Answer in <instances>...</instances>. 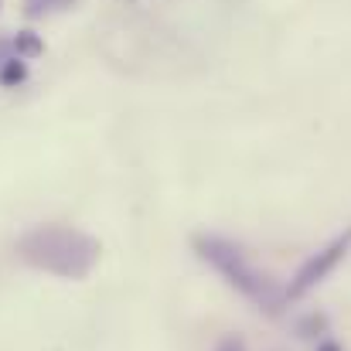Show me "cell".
<instances>
[{"label": "cell", "instance_id": "obj_7", "mask_svg": "<svg viewBox=\"0 0 351 351\" xmlns=\"http://www.w3.org/2000/svg\"><path fill=\"white\" fill-rule=\"evenodd\" d=\"M317 351H341V345H338V341H321Z\"/></svg>", "mask_w": 351, "mask_h": 351}, {"label": "cell", "instance_id": "obj_2", "mask_svg": "<svg viewBox=\"0 0 351 351\" xmlns=\"http://www.w3.org/2000/svg\"><path fill=\"white\" fill-rule=\"evenodd\" d=\"M17 252L24 263L48 269L55 276H86L99 256L96 239H89L86 232L75 229H62V226H41L34 232H27L17 242Z\"/></svg>", "mask_w": 351, "mask_h": 351}, {"label": "cell", "instance_id": "obj_3", "mask_svg": "<svg viewBox=\"0 0 351 351\" xmlns=\"http://www.w3.org/2000/svg\"><path fill=\"white\" fill-rule=\"evenodd\" d=\"M348 249H351V229H345L341 235H335L321 252H314L297 273H293V280H290V287L283 290L290 300H300V297H307L317 283H324L331 273H335V266L348 256Z\"/></svg>", "mask_w": 351, "mask_h": 351}, {"label": "cell", "instance_id": "obj_5", "mask_svg": "<svg viewBox=\"0 0 351 351\" xmlns=\"http://www.w3.org/2000/svg\"><path fill=\"white\" fill-rule=\"evenodd\" d=\"M21 79H24V65L10 62V65H7V72H3V82H7V86H14V82H21Z\"/></svg>", "mask_w": 351, "mask_h": 351}, {"label": "cell", "instance_id": "obj_4", "mask_svg": "<svg viewBox=\"0 0 351 351\" xmlns=\"http://www.w3.org/2000/svg\"><path fill=\"white\" fill-rule=\"evenodd\" d=\"M215 351H245V341L235 338V335H229V338H222V341L215 345Z\"/></svg>", "mask_w": 351, "mask_h": 351}, {"label": "cell", "instance_id": "obj_1", "mask_svg": "<svg viewBox=\"0 0 351 351\" xmlns=\"http://www.w3.org/2000/svg\"><path fill=\"white\" fill-rule=\"evenodd\" d=\"M195 249H198V256H202L212 269H219V273L226 276V283H229L232 290H239L249 304H256V307L266 311V314H280L287 293L276 287V280H273L266 269H259V266L245 256L242 245H235L232 239H222V235H198V239H195Z\"/></svg>", "mask_w": 351, "mask_h": 351}, {"label": "cell", "instance_id": "obj_6", "mask_svg": "<svg viewBox=\"0 0 351 351\" xmlns=\"http://www.w3.org/2000/svg\"><path fill=\"white\" fill-rule=\"evenodd\" d=\"M17 45H21V48H24V51H38V41H34V38H31V34H24V38H21V41H17Z\"/></svg>", "mask_w": 351, "mask_h": 351}]
</instances>
